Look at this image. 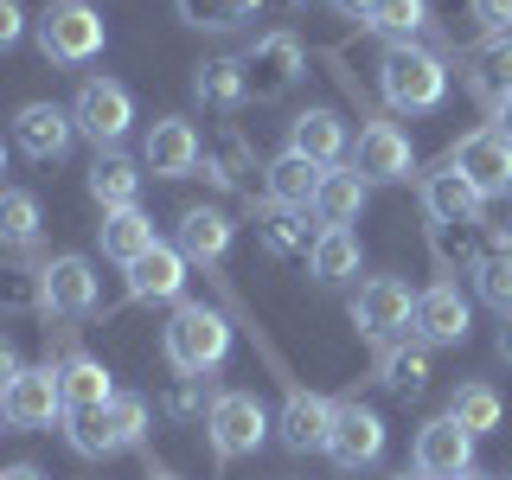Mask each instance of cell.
Returning a JSON list of instances; mask_svg holds the SVG:
<instances>
[{
	"label": "cell",
	"mask_w": 512,
	"mask_h": 480,
	"mask_svg": "<svg viewBox=\"0 0 512 480\" xmlns=\"http://www.w3.org/2000/svg\"><path fill=\"white\" fill-rule=\"evenodd\" d=\"M327 436H333V404L314 391H288V404L276 416V442L288 455H327Z\"/></svg>",
	"instance_id": "ffe728a7"
},
{
	"label": "cell",
	"mask_w": 512,
	"mask_h": 480,
	"mask_svg": "<svg viewBox=\"0 0 512 480\" xmlns=\"http://www.w3.org/2000/svg\"><path fill=\"white\" fill-rule=\"evenodd\" d=\"M26 7H20V0H0V52H13V45H20L26 39Z\"/></svg>",
	"instance_id": "ab89813d"
},
{
	"label": "cell",
	"mask_w": 512,
	"mask_h": 480,
	"mask_svg": "<svg viewBox=\"0 0 512 480\" xmlns=\"http://www.w3.org/2000/svg\"><path fill=\"white\" fill-rule=\"evenodd\" d=\"M423 205H429V218H436V224H474L487 199H480L455 167H442V173H429V180H423Z\"/></svg>",
	"instance_id": "f1b7e54d"
},
{
	"label": "cell",
	"mask_w": 512,
	"mask_h": 480,
	"mask_svg": "<svg viewBox=\"0 0 512 480\" xmlns=\"http://www.w3.org/2000/svg\"><path fill=\"white\" fill-rule=\"evenodd\" d=\"M461 480H493V474H480V468H468V474H461Z\"/></svg>",
	"instance_id": "f907efd6"
},
{
	"label": "cell",
	"mask_w": 512,
	"mask_h": 480,
	"mask_svg": "<svg viewBox=\"0 0 512 480\" xmlns=\"http://www.w3.org/2000/svg\"><path fill=\"white\" fill-rule=\"evenodd\" d=\"M0 480H45V474L32 468V461H13V468H0Z\"/></svg>",
	"instance_id": "ee69618b"
},
{
	"label": "cell",
	"mask_w": 512,
	"mask_h": 480,
	"mask_svg": "<svg viewBox=\"0 0 512 480\" xmlns=\"http://www.w3.org/2000/svg\"><path fill=\"white\" fill-rule=\"evenodd\" d=\"M96 244H103L109 263H135L141 250H154L160 237H154V218L141 212V205H122V212H103V224H96Z\"/></svg>",
	"instance_id": "d4e9b609"
},
{
	"label": "cell",
	"mask_w": 512,
	"mask_h": 480,
	"mask_svg": "<svg viewBox=\"0 0 512 480\" xmlns=\"http://www.w3.org/2000/svg\"><path fill=\"white\" fill-rule=\"evenodd\" d=\"M231 231H237V224L224 218V212H212V205H192V212L180 218V250H186V263L218 269L224 250H231Z\"/></svg>",
	"instance_id": "484cf974"
},
{
	"label": "cell",
	"mask_w": 512,
	"mask_h": 480,
	"mask_svg": "<svg viewBox=\"0 0 512 480\" xmlns=\"http://www.w3.org/2000/svg\"><path fill=\"white\" fill-rule=\"evenodd\" d=\"M58 416H64L58 365H26V372L7 384V429H52Z\"/></svg>",
	"instance_id": "ac0fdd59"
},
{
	"label": "cell",
	"mask_w": 512,
	"mask_h": 480,
	"mask_svg": "<svg viewBox=\"0 0 512 480\" xmlns=\"http://www.w3.org/2000/svg\"><path fill=\"white\" fill-rule=\"evenodd\" d=\"M308 276L320 288L352 282V276H359V237H352V231H320L314 250H308Z\"/></svg>",
	"instance_id": "836d02e7"
},
{
	"label": "cell",
	"mask_w": 512,
	"mask_h": 480,
	"mask_svg": "<svg viewBox=\"0 0 512 480\" xmlns=\"http://www.w3.org/2000/svg\"><path fill=\"white\" fill-rule=\"evenodd\" d=\"M410 320H416V295L397 276L359 282V295H352V327H359V340L397 346V340H410Z\"/></svg>",
	"instance_id": "52a82bcc"
},
{
	"label": "cell",
	"mask_w": 512,
	"mask_h": 480,
	"mask_svg": "<svg viewBox=\"0 0 512 480\" xmlns=\"http://www.w3.org/2000/svg\"><path fill=\"white\" fill-rule=\"evenodd\" d=\"M448 167L468 180L480 199H493V192H512V135L506 128H474L468 141H461L455 154H448Z\"/></svg>",
	"instance_id": "8fae6325"
},
{
	"label": "cell",
	"mask_w": 512,
	"mask_h": 480,
	"mask_svg": "<svg viewBox=\"0 0 512 480\" xmlns=\"http://www.w3.org/2000/svg\"><path fill=\"white\" fill-rule=\"evenodd\" d=\"M288 7H295V13H314V7H320V0H288Z\"/></svg>",
	"instance_id": "c3c4849f"
},
{
	"label": "cell",
	"mask_w": 512,
	"mask_h": 480,
	"mask_svg": "<svg viewBox=\"0 0 512 480\" xmlns=\"http://www.w3.org/2000/svg\"><path fill=\"white\" fill-rule=\"evenodd\" d=\"M199 160H205V141L186 116H160L148 128V141H141V167H148L154 180H192Z\"/></svg>",
	"instance_id": "2e32d148"
},
{
	"label": "cell",
	"mask_w": 512,
	"mask_h": 480,
	"mask_svg": "<svg viewBox=\"0 0 512 480\" xmlns=\"http://www.w3.org/2000/svg\"><path fill=\"white\" fill-rule=\"evenodd\" d=\"M372 378L384 384L391 397H416L429 384V346L423 340H397V346H378V365H372Z\"/></svg>",
	"instance_id": "83f0119b"
},
{
	"label": "cell",
	"mask_w": 512,
	"mask_h": 480,
	"mask_svg": "<svg viewBox=\"0 0 512 480\" xmlns=\"http://www.w3.org/2000/svg\"><path fill=\"white\" fill-rule=\"evenodd\" d=\"M71 141H77L71 109H58V103H20L13 109V148H20L26 160L58 167V160L71 154Z\"/></svg>",
	"instance_id": "5bb4252c"
},
{
	"label": "cell",
	"mask_w": 512,
	"mask_h": 480,
	"mask_svg": "<svg viewBox=\"0 0 512 480\" xmlns=\"http://www.w3.org/2000/svg\"><path fill=\"white\" fill-rule=\"evenodd\" d=\"M173 7H180V20L192 32H244L256 26L263 0H173Z\"/></svg>",
	"instance_id": "e575fe53"
},
{
	"label": "cell",
	"mask_w": 512,
	"mask_h": 480,
	"mask_svg": "<svg viewBox=\"0 0 512 480\" xmlns=\"http://www.w3.org/2000/svg\"><path fill=\"white\" fill-rule=\"evenodd\" d=\"M474 26L487 32V39H500V32H512V0H468Z\"/></svg>",
	"instance_id": "f35d334b"
},
{
	"label": "cell",
	"mask_w": 512,
	"mask_h": 480,
	"mask_svg": "<svg viewBox=\"0 0 512 480\" xmlns=\"http://www.w3.org/2000/svg\"><path fill=\"white\" fill-rule=\"evenodd\" d=\"M192 96H199L205 109H218V116H237V109L250 103V71H244V58H205L199 71H192Z\"/></svg>",
	"instance_id": "cb8c5ba5"
},
{
	"label": "cell",
	"mask_w": 512,
	"mask_h": 480,
	"mask_svg": "<svg viewBox=\"0 0 512 480\" xmlns=\"http://www.w3.org/2000/svg\"><path fill=\"white\" fill-rule=\"evenodd\" d=\"M448 416H455V423L480 442V436H493V429L506 423V397L493 391V384L468 378V384H455V397H448Z\"/></svg>",
	"instance_id": "d6a6232c"
},
{
	"label": "cell",
	"mask_w": 512,
	"mask_h": 480,
	"mask_svg": "<svg viewBox=\"0 0 512 480\" xmlns=\"http://www.w3.org/2000/svg\"><path fill=\"white\" fill-rule=\"evenodd\" d=\"M128 301L141 308H180L186 301V250L180 244H154L128 263Z\"/></svg>",
	"instance_id": "9a60e30c"
},
{
	"label": "cell",
	"mask_w": 512,
	"mask_h": 480,
	"mask_svg": "<svg viewBox=\"0 0 512 480\" xmlns=\"http://www.w3.org/2000/svg\"><path fill=\"white\" fill-rule=\"evenodd\" d=\"M58 384H64V416L71 410H96L116 397V378H109L103 359H90V352H71V359L58 365Z\"/></svg>",
	"instance_id": "4316f807"
},
{
	"label": "cell",
	"mask_w": 512,
	"mask_h": 480,
	"mask_svg": "<svg viewBox=\"0 0 512 480\" xmlns=\"http://www.w3.org/2000/svg\"><path fill=\"white\" fill-rule=\"evenodd\" d=\"M64 423H71L64 436H71L77 455L109 461V455H128V448H141V442H148L154 410H148V397H141V391H116L109 404H96V410H71Z\"/></svg>",
	"instance_id": "7a4b0ae2"
},
{
	"label": "cell",
	"mask_w": 512,
	"mask_h": 480,
	"mask_svg": "<svg viewBox=\"0 0 512 480\" xmlns=\"http://www.w3.org/2000/svg\"><path fill=\"white\" fill-rule=\"evenodd\" d=\"M378 90L397 116H429V109L448 103V64L429 52V45H384L378 58Z\"/></svg>",
	"instance_id": "3957f363"
},
{
	"label": "cell",
	"mask_w": 512,
	"mask_h": 480,
	"mask_svg": "<svg viewBox=\"0 0 512 480\" xmlns=\"http://www.w3.org/2000/svg\"><path fill=\"white\" fill-rule=\"evenodd\" d=\"M32 39H39V52L52 58V64L77 71V64L103 58L109 26H103V13H96L90 0H45V13L32 20Z\"/></svg>",
	"instance_id": "277c9868"
},
{
	"label": "cell",
	"mask_w": 512,
	"mask_h": 480,
	"mask_svg": "<svg viewBox=\"0 0 512 480\" xmlns=\"http://www.w3.org/2000/svg\"><path fill=\"white\" fill-rule=\"evenodd\" d=\"M20 372H26V365H20V346H13L7 333H0V391H7V384L20 378Z\"/></svg>",
	"instance_id": "b9f144b4"
},
{
	"label": "cell",
	"mask_w": 512,
	"mask_h": 480,
	"mask_svg": "<svg viewBox=\"0 0 512 480\" xmlns=\"http://www.w3.org/2000/svg\"><path fill=\"white\" fill-rule=\"evenodd\" d=\"M39 314H52V320H90L96 314V269H90V256H77V250L45 256L39 263Z\"/></svg>",
	"instance_id": "ba28073f"
},
{
	"label": "cell",
	"mask_w": 512,
	"mask_h": 480,
	"mask_svg": "<svg viewBox=\"0 0 512 480\" xmlns=\"http://www.w3.org/2000/svg\"><path fill=\"white\" fill-rule=\"evenodd\" d=\"M365 26H372L384 45H410L416 32L429 26V0H378V7H372V20H365Z\"/></svg>",
	"instance_id": "d590c367"
},
{
	"label": "cell",
	"mask_w": 512,
	"mask_h": 480,
	"mask_svg": "<svg viewBox=\"0 0 512 480\" xmlns=\"http://www.w3.org/2000/svg\"><path fill=\"white\" fill-rule=\"evenodd\" d=\"M256 237H263L269 256H308L320 231L308 224V212H295V205H263V212H256Z\"/></svg>",
	"instance_id": "4dcf8cb0"
},
{
	"label": "cell",
	"mask_w": 512,
	"mask_h": 480,
	"mask_svg": "<svg viewBox=\"0 0 512 480\" xmlns=\"http://www.w3.org/2000/svg\"><path fill=\"white\" fill-rule=\"evenodd\" d=\"M410 333L423 346H461L474 333V308H468V295H461L455 282H429L423 295H416V320H410Z\"/></svg>",
	"instance_id": "e0dca14e"
},
{
	"label": "cell",
	"mask_w": 512,
	"mask_h": 480,
	"mask_svg": "<svg viewBox=\"0 0 512 480\" xmlns=\"http://www.w3.org/2000/svg\"><path fill=\"white\" fill-rule=\"evenodd\" d=\"M320 173H327V167H314V160H301V154H282V160H269V173H263V186H269V205H295V212H314Z\"/></svg>",
	"instance_id": "f546056e"
},
{
	"label": "cell",
	"mask_w": 512,
	"mask_h": 480,
	"mask_svg": "<svg viewBox=\"0 0 512 480\" xmlns=\"http://www.w3.org/2000/svg\"><path fill=\"white\" fill-rule=\"evenodd\" d=\"M244 71H250V96H256V103H276V96H288V90L301 84L308 52H301L295 32H263V39H250Z\"/></svg>",
	"instance_id": "30bf717a"
},
{
	"label": "cell",
	"mask_w": 512,
	"mask_h": 480,
	"mask_svg": "<svg viewBox=\"0 0 512 480\" xmlns=\"http://www.w3.org/2000/svg\"><path fill=\"white\" fill-rule=\"evenodd\" d=\"M384 416L372 404H359V397H346V404H333V436H327V461L340 474H359L372 468V461L384 455Z\"/></svg>",
	"instance_id": "9c48e42d"
},
{
	"label": "cell",
	"mask_w": 512,
	"mask_h": 480,
	"mask_svg": "<svg viewBox=\"0 0 512 480\" xmlns=\"http://www.w3.org/2000/svg\"><path fill=\"white\" fill-rule=\"evenodd\" d=\"M141 160H128L122 148H103L90 160V199L103 205V212H122V205H141Z\"/></svg>",
	"instance_id": "603a6c76"
},
{
	"label": "cell",
	"mask_w": 512,
	"mask_h": 480,
	"mask_svg": "<svg viewBox=\"0 0 512 480\" xmlns=\"http://www.w3.org/2000/svg\"><path fill=\"white\" fill-rule=\"evenodd\" d=\"M474 295L487 301V308L512 314V250H487L474 263Z\"/></svg>",
	"instance_id": "8d00e7d4"
},
{
	"label": "cell",
	"mask_w": 512,
	"mask_h": 480,
	"mask_svg": "<svg viewBox=\"0 0 512 480\" xmlns=\"http://www.w3.org/2000/svg\"><path fill=\"white\" fill-rule=\"evenodd\" d=\"M0 173H7V141H0Z\"/></svg>",
	"instance_id": "f5cc1de1"
},
{
	"label": "cell",
	"mask_w": 512,
	"mask_h": 480,
	"mask_svg": "<svg viewBox=\"0 0 512 480\" xmlns=\"http://www.w3.org/2000/svg\"><path fill=\"white\" fill-rule=\"evenodd\" d=\"M410 468L423 480H461L474 468V436L455 423V416H429L423 429H416V448H410Z\"/></svg>",
	"instance_id": "7c38bea8"
},
{
	"label": "cell",
	"mask_w": 512,
	"mask_h": 480,
	"mask_svg": "<svg viewBox=\"0 0 512 480\" xmlns=\"http://www.w3.org/2000/svg\"><path fill=\"white\" fill-rule=\"evenodd\" d=\"M269 429H276V416L263 410V397H256V391H218L212 410H205V442H212L218 461L256 455V448L269 442Z\"/></svg>",
	"instance_id": "5b68a950"
},
{
	"label": "cell",
	"mask_w": 512,
	"mask_h": 480,
	"mask_svg": "<svg viewBox=\"0 0 512 480\" xmlns=\"http://www.w3.org/2000/svg\"><path fill=\"white\" fill-rule=\"evenodd\" d=\"M461 84H468V96L480 109L506 103L512 96V32H500V39H480L461 52Z\"/></svg>",
	"instance_id": "d6986e66"
},
{
	"label": "cell",
	"mask_w": 512,
	"mask_h": 480,
	"mask_svg": "<svg viewBox=\"0 0 512 480\" xmlns=\"http://www.w3.org/2000/svg\"><path fill=\"white\" fill-rule=\"evenodd\" d=\"M160 352H167V365L180 378L205 384L231 359V327H224V314L205 308V301H180V308L167 314V327H160Z\"/></svg>",
	"instance_id": "6da1fadb"
},
{
	"label": "cell",
	"mask_w": 512,
	"mask_h": 480,
	"mask_svg": "<svg viewBox=\"0 0 512 480\" xmlns=\"http://www.w3.org/2000/svg\"><path fill=\"white\" fill-rule=\"evenodd\" d=\"M391 480H423V474H416V468H404V474H391Z\"/></svg>",
	"instance_id": "816d5d0a"
},
{
	"label": "cell",
	"mask_w": 512,
	"mask_h": 480,
	"mask_svg": "<svg viewBox=\"0 0 512 480\" xmlns=\"http://www.w3.org/2000/svg\"><path fill=\"white\" fill-rule=\"evenodd\" d=\"M199 410H212V404L199 397V378H180V391L167 397V416H180V423H186V416H199Z\"/></svg>",
	"instance_id": "60d3db41"
},
{
	"label": "cell",
	"mask_w": 512,
	"mask_h": 480,
	"mask_svg": "<svg viewBox=\"0 0 512 480\" xmlns=\"http://www.w3.org/2000/svg\"><path fill=\"white\" fill-rule=\"evenodd\" d=\"M327 7L340 13V20H359V26H365V20H372V7H378V0H327Z\"/></svg>",
	"instance_id": "7bdbcfd3"
},
{
	"label": "cell",
	"mask_w": 512,
	"mask_h": 480,
	"mask_svg": "<svg viewBox=\"0 0 512 480\" xmlns=\"http://www.w3.org/2000/svg\"><path fill=\"white\" fill-rule=\"evenodd\" d=\"M493 346H500V359L512 365V314H500V340H493Z\"/></svg>",
	"instance_id": "f6af8a7d"
},
{
	"label": "cell",
	"mask_w": 512,
	"mask_h": 480,
	"mask_svg": "<svg viewBox=\"0 0 512 480\" xmlns=\"http://www.w3.org/2000/svg\"><path fill=\"white\" fill-rule=\"evenodd\" d=\"M0 429H7V391H0Z\"/></svg>",
	"instance_id": "681fc988"
},
{
	"label": "cell",
	"mask_w": 512,
	"mask_h": 480,
	"mask_svg": "<svg viewBox=\"0 0 512 480\" xmlns=\"http://www.w3.org/2000/svg\"><path fill=\"white\" fill-rule=\"evenodd\" d=\"M410 167H416V148H410V135L397 122H365L359 128L352 173H359L365 186H397V180H410Z\"/></svg>",
	"instance_id": "4fadbf2b"
},
{
	"label": "cell",
	"mask_w": 512,
	"mask_h": 480,
	"mask_svg": "<svg viewBox=\"0 0 512 480\" xmlns=\"http://www.w3.org/2000/svg\"><path fill=\"white\" fill-rule=\"evenodd\" d=\"M71 122H77L84 141H96V154L122 148V135L135 128V96H128L116 77H84L77 96H71Z\"/></svg>",
	"instance_id": "8992f818"
},
{
	"label": "cell",
	"mask_w": 512,
	"mask_h": 480,
	"mask_svg": "<svg viewBox=\"0 0 512 480\" xmlns=\"http://www.w3.org/2000/svg\"><path fill=\"white\" fill-rule=\"evenodd\" d=\"M39 231H45V212L26 186H0V250H39Z\"/></svg>",
	"instance_id": "1f68e13d"
},
{
	"label": "cell",
	"mask_w": 512,
	"mask_h": 480,
	"mask_svg": "<svg viewBox=\"0 0 512 480\" xmlns=\"http://www.w3.org/2000/svg\"><path fill=\"white\" fill-rule=\"evenodd\" d=\"M365 186L352 167H327L320 173V192H314V218H320V231H352L359 224V212H365Z\"/></svg>",
	"instance_id": "7402d4cb"
},
{
	"label": "cell",
	"mask_w": 512,
	"mask_h": 480,
	"mask_svg": "<svg viewBox=\"0 0 512 480\" xmlns=\"http://www.w3.org/2000/svg\"><path fill=\"white\" fill-rule=\"evenodd\" d=\"M346 116L340 109H301L295 122H288V154L314 160V167H340L346 160Z\"/></svg>",
	"instance_id": "44dd1931"
},
{
	"label": "cell",
	"mask_w": 512,
	"mask_h": 480,
	"mask_svg": "<svg viewBox=\"0 0 512 480\" xmlns=\"http://www.w3.org/2000/svg\"><path fill=\"white\" fill-rule=\"evenodd\" d=\"M148 480H180V474H173V468H148Z\"/></svg>",
	"instance_id": "7dc6e473"
},
{
	"label": "cell",
	"mask_w": 512,
	"mask_h": 480,
	"mask_svg": "<svg viewBox=\"0 0 512 480\" xmlns=\"http://www.w3.org/2000/svg\"><path fill=\"white\" fill-rule=\"evenodd\" d=\"M39 308V269H0V314Z\"/></svg>",
	"instance_id": "74e56055"
},
{
	"label": "cell",
	"mask_w": 512,
	"mask_h": 480,
	"mask_svg": "<svg viewBox=\"0 0 512 480\" xmlns=\"http://www.w3.org/2000/svg\"><path fill=\"white\" fill-rule=\"evenodd\" d=\"M487 116H493V128H506V135H512V96H506V103H493Z\"/></svg>",
	"instance_id": "bcb514c9"
}]
</instances>
